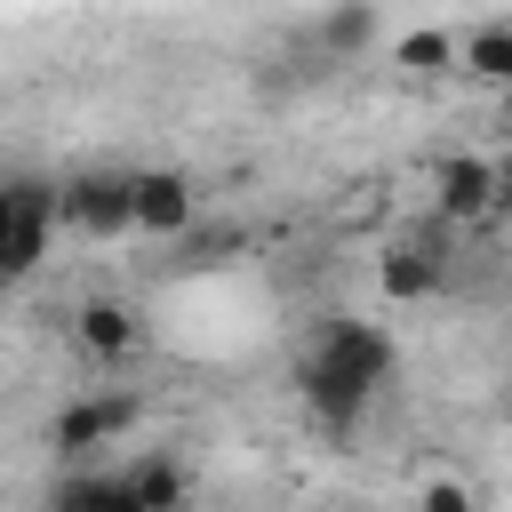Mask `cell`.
Masks as SVG:
<instances>
[{"label": "cell", "mask_w": 512, "mask_h": 512, "mask_svg": "<svg viewBox=\"0 0 512 512\" xmlns=\"http://www.w3.org/2000/svg\"><path fill=\"white\" fill-rule=\"evenodd\" d=\"M392 368H400V344H392L376 320H328L320 344H312L304 368H296L312 424H320V432H352V424L376 408V392L392 384Z\"/></svg>", "instance_id": "1"}, {"label": "cell", "mask_w": 512, "mask_h": 512, "mask_svg": "<svg viewBox=\"0 0 512 512\" xmlns=\"http://www.w3.org/2000/svg\"><path fill=\"white\" fill-rule=\"evenodd\" d=\"M56 248V184L40 176H8V216H0V288L32 280Z\"/></svg>", "instance_id": "2"}, {"label": "cell", "mask_w": 512, "mask_h": 512, "mask_svg": "<svg viewBox=\"0 0 512 512\" xmlns=\"http://www.w3.org/2000/svg\"><path fill=\"white\" fill-rule=\"evenodd\" d=\"M128 424H136V392H128V384H112V392L64 400V408L48 416V448H56V456H96V448L128 440Z\"/></svg>", "instance_id": "3"}, {"label": "cell", "mask_w": 512, "mask_h": 512, "mask_svg": "<svg viewBox=\"0 0 512 512\" xmlns=\"http://www.w3.org/2000/svg\"><path fill=\"white\" fill-rule=\"evenodd\" d=\"M192 216H200V192L184 168H128V232L176 240V232H192Z\"/></svg>", "instance_id": "4"}, {"label": "cell", "mask_w": 512, "mask_h": 512, "mask_svg": "<svg viewBox=\"0 0 512 512\" xmlns=\"http://www.w3.org/2000/svg\"><path fill=\"white\" fill-rule=\"evenodd\" d=\"M432 184H440V216L448 224H472V216H496L504 208V168L480 160V152H448Z\"/></svg>", "instance_id": "5"}, {"label": "cell", "mask_w": 512, "mask_h": 512, "mask_svg": "<svg viewBox=\"0 0 512 512\" xmlns=\"http://www.w3.org/2000/svg\"><path fill=\"white\" fill-rule=\"evenodd\" d=\"M56 224H80L88 240H120L128 232V176H72V184H56Z\"/></svg>", "instance_id": "6"}, {"label": "cell", "mask_w": 512, "mask_h": 512, "mask_svg": "<svg viewBox=\"0 0 512 512\" xmlns=\"http://www.w3.org/2000/svg\"><path fill=\"white\" fill-rule=\"evenodd\" d=\"M72 336H80V352H88L96 368H128L136 344H144V328H136V312H128L120 296H88V304L72 312Z\"/></svg>", "instance_id": "7"}, {"label": "cell", "mask_w": 512, "mask_h": 512, "mask_svg": "<svg viewBox=\"0 0 512 512\" xmlns=\"http://www.w3.org/2000/svg\"><path fill=\"white\" fill-rule=\"evenodd\" d=\"M184 496H192V480H184V464H168V456H144V464L104 472V504H120V512H168V504H184Z\"/></svg>", "instance_id": "8"}, {"label": "cell", "mask_w": 512, "mask_h": 512, "mask_svg": "<svg viewBox=\"0 0 512 512\" xmlns=\"http://www.w3.org/2000/svg\"><path fill=\"white\" fill-rule=\"evenodd\" d=\"M376 288H384L392 304H424V296L448 288V272H440V256H424V248H392V256L376 264Z\"/></svg>", "instance_id": "9"}, {"label": "cell", "mask_w": 512, "mask_h": 512, "mask_svg": "<svg viewBox=\"0 0 512 512\" xmlns=\"http://www.w3.org/2000/svg\"><path fill=\"white\" fill-rule=\"evenodd\" d=\"M376 48V8L368 0H336L328 16H320V56L328 64H352V56H368Z\"/></svg>", "instance_id": "10"}, {"label": "cell", "mask_w": 512, "mask_h": 512, "mask_svg": "<svg viewBox=\"0 0 512 512\" xmlns=\"http://www.w3.org/2000/svg\"><path fill=\"white\" fill-rule=\"evenodd\" d=\"M392 64H400L408 80H440V72H456V40H448L440 24H416V32L392 40Z\"/></svg>", "instance_id": "11"}, {"label": "cell", "mask_w": 512, "mask_h": 512, "mask_svg": "<svg viewBox=\"0 0 512 512\" xmlns=\"http://www.w3.org/2000/svg\"><path fill=\"white\" fill-rule=\"evenodd\" d=\"M456 72H472L480 88H504L512 80V32L504 24H480L472 40H456Z\"/></svg>", "instance_id": "12"}, {"label": "cell", "mask_w": 512, "mask_h": 512, "mask_svg": "<svg viewBox=\"0 0 512 512\" xmlns=\"http://www.w3.org/2000/svg\"><path fill=\"white\" fill-rule=\"evenodd\" d=\"M0 216H8V176H0Z\"/></svg>", "instance_id": "13"}]
</instances>
